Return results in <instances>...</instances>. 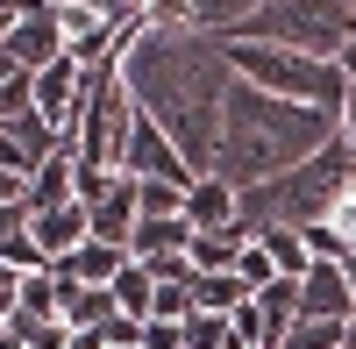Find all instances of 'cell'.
Listing matches in <instances>:
<instances>
[{
  "label": "cell",
  "mask_w": 356,
  "mask_h": 349,
  "mask_svg": "<svg viewBox=\"0 0 356 349\" xmlns=\"http://www.w3.org/2000/svg\"><path fill=\"white\" fill-rule=\"evenodd\" d=\"M129 72V93L150 122L186 150V164L214 171V150H221V107H228V86H235V65L221 57L214 36H200L193 22H150L143 36L129 43L122 57Z\"/></svg>",
  "instance_id": "obj_1"
},
{
  "label": "cell",
  "mask_w": 356,
  "mask_h": 349,
  "mask_svg": "<svg viewBox=\"0 0 356 349\" xmlns=\"http://www.w3.org/2000/svg\"><path fill=\"white\" fill-rule=\"evenodd\" d=\"M335 143V122L328 114H314L300 100H271L264 86L235 79L228 86V107H221V150H214V179L228 186H264L278 179V171L307 164L314 150H328Z\"/></svg>",
  "instance_id": "obj_2"
},
{
  "label": "cell",
  "mask_w": 356,
  "mask_h": 349,
  "mask_svg": "<svg viewBox=\"0 0 356 349\" xmlns=\"http://www.w3.org/2000/svg\"><path fill=\"white\" fill-rule=\"evenodd\" d=\"M356 179V157H349V143L335 136L328 150H314L307 164H292L278 171V179H264L243 193V236H264V228H314V221H328L335 207V193Z\"/></svg>",
  "instance_id": "obj_3"
},
{
  "label": "cell",
  "mask_w": 356,
  "mask_h": 349,
  "mask_svg": "<svg viewBox=\"0 0 356 349\" xmlns=\"http://www.w3.org/2000/svg\"><path fill=\"white\" fill-rule=\"evenodd\" d=\"M221 57L235 65V79L264 86L271 100H300L314 114H328V122L349 100V79L335 57H307V50H278V43H221Z\"/></svg>",
  "instance_id": "obj_4"
},
{
  "label": "cell",
  "mask_w": 356,
  "mask_h": 349,
  "mask_svg": "<svg viewBox=\"0 0 356 349\" xmlns=\"http://www.w3.org/2000/svg\"><path fill=\"white\" fill-rule=\"evenodd\" d=\"M349 29H356L349 0H271L228 43H278V50H307V57H342Z\"/></svg>",
  "instance_id": "obj_5"
},
{
  "label": "cell",
  "mask_w": 356,
  "mask_h": 349,
  "mask_svg": "<svg viewBox=\"0 0 356 349\" xmlns=\"http://www.w3.org/2000/svg\"><path fill=\"white\" fill-rule=\"evenodd\" d=\"M136 114H143V107H136V93H129V72H122V65L86 72V107H79V122H72V150H79V164L122 171Z\"/></svg>",
  "instance_id": "obj_6"
},
{
  "label": "cell",
  "mask_w": 356,
  "mask_h": 349,
  "mask_svg": "<svg viewBox=\"0 0 356 349\" xmlns=\"http://www.w3.org/2000/svg\"><path fill=\"white\" fill-rule=\"evenodd\" d=\"M122 171H129V179L136 186H193L200 179V171L186 164V150H178V143L150 122V114H136V129H129V157H122Z\"/></svg>",
  "instance_id": "obj_7"
},
{
  "label": "cell",
  "mask_w": 356,
  "mask_h": 349,
  "mask_svg": "<svg viewBox=\"0 0 356 349\" xmlns=\"http://www.w3.org/2000/svg\"><path fill=\"white\" fill-rule=\"evenodd\" d=\"M300 321H307V314H300V285H292V278H271V285H257V293H250L243 314H235V335H243V342H264V349H278Z\"/></svg>",
  "instance_id": "obj_8"
},
{
  "label": "cell",
  "mask_w": 356,
  "mask_h": 349,
  "mask_svg": "<svg viewBox=\"0 0 356 349\" xmlns=\"http://www.w3.org/2000/svg\"><path fill=\"white\" fill-rule=\"evenodd\" d=\"M300 314L307 321H335V328H349L356 321V278H349V264H321L300 278Z\"/></svg>",
  "instance_id": "obj_9"
},
{
  "label": "cell",
  "mask_w": 356,
  "mask_h": 349,
  "mask_svg": "<svg viewBox=\"0 0 356 349\" xmlns=\"http://www.w3.org/2000/svg\"><path fill=\"white\" fill-rule=\"evenodd\" d=\"M8 57L36 79V72H50L57 57H65V22H57V8H22L15 15V36H8Z\"/></svg>",
  "instance_id": "obj_10"
},
{
  "label": "cell",
  "mask_w": 356,
  "mask_h": 349,
  "mask_svg": "<svg viewBox=\"0 0 356 349\" xmlns=\"http://www.w3.org/2000/svg\"><path fill=\"white\" fill-rule=\"evenodd\" d=\"M186 221H193V236H214V228H243V186H228V179H193L186 186Z\"/></svg>",
  "instance_id": "obj_11"
},
{
  "label": "cell",
  "mask_w": 356,
  "mask_h": 349,
  "mask_svg": "<svg viewBox=\"0 0 356 349\" xmlns=\"http://www.w3.org/2000/svg\"><path fill=\"white\" fill-rule=\"evenodd\" d=\"M79 107H86V72L72 65V57H57L50 72H36V114H50V122L65 129V143H72Z\"/></svg>",
  "instance_id": "obj_12"
},
{
  "label": "cell",
  "mask_w": 356,
  "mask_h": 349,
  "mask_svg": "<svg viewBox=\"0 0 356 349\" xmlns=\"http://www.w3.org/2000/svg\"><path fill=\"white\" fill-rule=\"evenodd\" d=\"M300 236H307V250H314V264H321V257H328V264H349V257H356V179L335 193L328 221L300 228Z\"/></svg>",
  "instance_id": "obj_13"
},
{
  "label": "cell",
  "mask_w": 356,
  "mask_h": 349,
  "mask_svg": "<svg viewBox=\"0 0 356 349\" xmlns=\"http://www.w3.org/2000/svg\"><path fill=\"white\" fill-rule=\"evenodd\" d=\"M36 243L50 264H65V257H79L86 243H93V214H86V200H65V207L36 214Z\"/></svg>",
  "instance_id": "obj_14"
},
{
  "label": "cell",
  "mask_w": 356,
  "mask_h": 349,
  "mask_svg": "<svg viewBox=\"0 0 356 349\" xmlns=\"http://www.w3.org/2000/svg\"><path fill=\"white\" fill-rule=\"evenodd\" d=\"M65 200H79V150H57L36 179H29V214H50V207H65Z\"/></svg>",
  "instance_id": "obj_15"
},
{
  "label": "cell",
  "mask_w": 356,
  "mask_h": 349,
  "mask_svg": "<svg viewBox=\"0 0 356 349\" xmlns=\"http://www.w3.org/2000/svg\"><path fill=\"white\" fill-rule=\"evenodd\" d=\"M129 264H136V257H129L122 243H100V236H93V243H86L79 257H65V271H72L79 285H114V278H122Z\"/></svg>",
  "instance_id": "obj_16"
},
{
  "label": "cell",
  "mask_w": 356,
  "mask_h": 349,
  "mask_svg": "<svg viewBox=\"0 0 356 349\" xmlns=\"http://www.w3.org/2000/svg\"><path fill=\"white\" fill-rule=\"evenodd\" d=\"M271 0H193V29L200 36H214V43H228L235 29H243L250 15H264Z\"/></svg>",
  "instance_id": "obj_17"
},
{
  "label": "cell",
  "mask_w": 356,
  "mask_h": 349,
  "mask_svg": "<svg viewBox=\"0 0 356 349\" xmlns=\"http://www.w3.org/2000/svg\"><path fill=\"white\" fill-rule=\"evenodd\" d=\"M243 250H250V236H243V228H214V236H193V271H200V278H221V271H235V264H243Z\"/></svg>",
  "instance_id": "obj_18"
},
{
  "label": "cell",
  "mask_w": 356,
  "mask_h": 349,
  "mask_svg": "<svg viewBox=\"0 0 356 349\" xmlns=\"http://www.w3.org/2000/svg\"><path fill=\"white\" fill-rule=\"evenodd\" d=\"M257 243L271 250V271H278V278H292V285H300V278L314 271V250H307V236H300V228H264Z\"/></svg>",
  "instance_id": "obj_19"
},
{
  "label": "cell",
  "mask_w": 356,
  "mask_h": 349,
  "mask_svg": "<svg viewBox=\"0 0 356 349\" xmlns=\"http://www.w3.org/2000/svg\"><path fill=\"white\" fill-rule=\"evenodd\" d=\"M114 307H122L129 321H150V314H157V271L150 264H129L122 278H114Z\"/></svg>",
  "instance_id": "obj_20"
},
{
  "label": "cell",
  "mask_w": 356,
  "mask_h": 349,
  "mask_svg": "<svg viewBox=\"0 0 356 349\" xmlns=\"http://www.w3.org/2000/svg\"><path fill=\"white\" fill-rule=\"evenodd\" d=\"M193 307H200V314H228V321H235V314L250 307V285H243V271L200 278V285H193Z\"/></svg>",
  "instance_id": "obj_21"
},
{
  "label": "cell",
  "mask_w": 356,
  "mask_h": 349,
  "mask_svg": "<svg viewBox=\"0 0 356 349\" xmlns=\"http://www.w3.org/2000/svg\"><path fill=\"white\" fill-rule=\"evenodd\" d=\"M235 342H243V335H235V321H228V314H186V349H235Z\"/></svg>",
  "instance_id": "obj_22"
},
{
  "label": "cell",
  "mask_w": 356,
  "mask_h": 349,
  "mask_svg": "<svg viewBox=\"0 0 356 349\" xmlns=\"http://www.w3.org/2000/svg\"><path fill=\"white\" fill-rule=\"evenodd\" d=\"M0 264H8L15 278H22V271H50V257H43V243H36V228H29V236H8V243H0Z\"/></svg>",
  "instance_id": "obj_23"
},
{
  "label": "cell",
  "mask_w": 356,
  "mask_h": 349,
  "mask_svg": "<svg viewBox=\"0 0 356 349\" xmlns=\"http://www.w3.org/2000/svg\"><path fill=\"white\" fill-rule=\"evenodd\" d=\"M235 271H243V285H250V293H257V285H271L278 271H271V250H264L257 236H250V250H243V264H235Z\"/></svg>",
  "instance_id": "obj_24"
},
{
  "label": "cell",
  "mask_w": 356,
  "mask_h": 349,
  "mask_svg": "<svg viewBox=\"0 0 356 349\" xmlns=\"http://www.w3.org/2000/svg\"><path fill=\"white\" fill-rule=\"evenodd\" d=\"M143 349H186V321H143Z\"/></svg>",
  "instance_id": "obj_25"
},
{
  "label": "cell",
  "mask_w": 356,
  "mask_h": 349,
  "mask_svg": "<svg viewBox=\"0 0 356 349\" xmlns=\"http://www.w3.org/2000/svg\"><path fill=\"white\" fill-rule=\"evenodd\" d=\"M150 22H193V0H143Z\"/></svg>",
  "instance_id": "obj_26"
},
{
  "label": "cell",
  "mask_w": 356,
  "mask_h": 349,
  "mask_svg": "<svg viewBox=\"0 0 356 349\" xmlns=\"http://www.w3.org/2000/svg\"><path fill=\"white\" fill-rule=\"evenodd\" d=\"M29 349H72V328L65 321H50V328H36V335H22Z\"/></svg>",
  "instance_id": "obj_27"
},
{
  "label": "cell",
  "mask_w": 356,
  "mask_h": 349,
  "mask_svg": "<svg viewBox=\"0 0 356 349\" xmlns=\"http://www.w3.org/2000/svg\"><path fill=\"white\" fill-rule=\"evenodd\" d=\"M86 8H100L107 22H136V15H143V0H86Z\"/></svg>",
  "instance_id": "obj_28"
},
{
  "label": "cell",
  "mask_w": 356,
  "mask_h": 349,
  "mask_svg": "<svg viewBox=\"0 0 356 349\" xmlns=\"http://www.w3.org/2000/svg\"><path fill=\"white\" fill-rule=\"evenodd\" d=\"M335 136L349 143V157H356V93H349V100H342V114H335Z\"/></svg>",
  "instance_id": "obj_29"
},
{
  "label": "cell",
  "mask_w": 356,
  "mask_h": 349,
  "mask_svg": "<svg viewBox=\"0 0 356 349\" xmlns=\"http://www.w3.org/2000/svg\"><path fill=\"white\" fill-rule=\"evenodd\" d=\"M335 65H342V79H349V93H356V29H349V43H342V57H335Z\"/></svg>",
  "instance_id": "obj_30"
},
{
  "label": "cell",
  "mask_w": 356,
  "mask_h": 349,
  "mask_svg": "<svg viewBox=\"0 0 356 349\" xmlns=\"http://www.w3.org/2000/svg\"><path fill=\"white\" fill-rule=\"evenodd\" d=\"M15 15L22 8H0V50H8V36H15Z\"/></svg>",
  "instance_id": "obj_31"
},
{
  "label": "cell",
  "mask_w": 356,
  "mask_h": 349,
  "mask_svg": "<svg viewBox=\"0 0 356 349\" xmlns=\"http://www.w3.org/2000/svg\"><path fill=\"white\" fill-rule=\"evenodd\" d=\"M8 79H22V65H15V57H8V50H0V86H8Z\"/></svg>",
  "instance_id": "obj_32"
},
{
  "label": "cell",
  "mask_w": 356,
  "mask_h": 349,
  "mask_svg": "<svg viewBox=\"0 0 356 349\" xmlns=\"http://www.w3.org/2000/svg\"><path fill=\"white\" fill-rule=\"evenodd\" d=\"M22 8H72V0H22Z\"/></svg>",
  "instance_id": "obj_33"
},
{
  "label": "cell",
  "mask_w": 356,
  "mask_h": 349,
  "mask_svg": "<svg viewBox=\"0 0 356 349\" xmlns=\"http://www.w3.org/2000/svg\"><path fill=\"white\" fill-rule=\"evenodd\" d=\"M342 349H356V321H349V335H342Z\"/></svg>",
  "instance_id": "obj_34"
},
{
  "label": "cell",
  "mask_w": 356,
  "mask_h": 349,
  "mask_svg": "<svg viewBox=\"0 0 356 349\" xmlns=\"http://www.w3.org/2000/svg\"><path fill=\"white\" fill-rule=\"evenodd\" d=\"M235 349H264V342H235Z\"/></svg>",
  "instance_id": "obj_35"
},
{
  "label": "cell",
  "mask_w": 356,
  "mask_h": 349,
  "mask_svg": "<svg viewBox=\"0 0 356 349\" xmlns=\"http://www.w3.org/2000/svg\"><path fill=\"white\" fill-rule=\"evenodd\" d=\"M349 8H356V0H349Z\"/></svg>",
  "instance_id": "obj_36"
}]
</instances>
